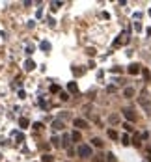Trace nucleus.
Returning a JSON list of instances; mask_svg holds the SVG:
<instances>
[{
	"label": "nucleus",
	"mask_w": 151,
	"mask_h": 162,
	"mask_svg": "<svg viewBox=\"0 0 151 162\" xmlns=\"http://www.w3.org/2000/svg\"><path fill=\"white\" fill-rule=\"evenodd\" d=\"M39 47H41V50H50V43L49 41H41Z\"/></svg>",
	"instance_id": "dca6fc26"
},
{
	"label": "nucleus",
	"mask_w": 151,
	"mask_h": 162,
	"mask_svg": "<svg viewBox=\"0 0 151 162\" xmlns=\"http://www.w3.org/2000/svg\"><path fill=\"white\" fill-rule=\"evenodd\" d=\"M17 142H19V144H21V142H24V134H23V132L17 134Z\"/></svg>",
	"instance_id": "c756f323"
},
{
	"label": "nucleus",
	"mask_w": 151,
	"mask_h": 162,
	"mask_svg": "<svg viewBox=\"0 0 151 162\" xmlns=\"http://www.w3.org/2000/svg\"><path fill=\"white\" fill-rule=\"evenodd\" d=\"M73 125L77 127V129H88V121L82 119V117H75V119H73Z\"/></svg>",
	"instance_id": "7ed1b4c3"
},
{
	"label": "nucleus",
	"mask_w": 151,
	"mask_h": 162,
	"mask_svg": "<svg viewBox=\"0 0 151 162\" xmlns=\"http://www.w3.org/2000/svg\"><path fill=\"white\" fill-rule=\"evenodd\" d=\"M123 95L127 97V99H131V97H134V88H125V90H123Z\"/></svg>",
	"instance_id": "6e6552de"
},
{
	"label": "nucleus",
	"mask_w": 151,
	"mask_h": 162,
	"mask_svg": "<svg viewBox=\"0 0 151 162\" xmlns=\"http://www.w3.org/2000/svg\"><path fill=\"white\" fill-rule=\"evenodd\" d=\"M108 138H112V140H117V132L110 129V131H108Z\"/></svg>",
	"instance_id": "4be33fe9"
},
{
	"label": "nucleus",
	"mask_w": 151,
	"mask_h": 162,
	"mask_svg": "<svg viewBox=\"0 0 151 162\" xmlns=\"http://www.w3.org/2000/svg\"><path fill=\"white\" fill-rule=\"evenodd\" d=\"M86 52H88V56H95V49H92V47L86 49Z\"/></svg>",
	"instance_id": "a878e982"
},
{
	"label": "nucleus",
	"mask_w": 151,
	"mask_h": 162,
	"mask_svg": "<svg viewBox=\"0 0 151 162\" xmlns=\"http://www.w3.org/2000/svg\"><path fill=\"white\" fill-rule=\"evenodd\" d=\"M142 75H144V78H146V80H149V78H151V75H149V71H147V69H142Z\"/></svg>",
	"instance_id": "b1692460"
},
{
	"label": "nucleus",
	"mask_w": 151,
	"mask_h": 162,
	"mask_svg": "<svg viewBox=\"0 0 151 162\" xmlns=\"http://www.w3.org/2000/svg\"><path fill=\"white\" fill-rule=\"evenodd\" d=\"M60 6H62V2H52V4H50V9H58Z\"/></svg>",
	"instance_id": "bb28decb"
},
{
	"label": "nucleus",
	"mask_w": 151,
	"mask_h": 162,
	"mask_svg": "<svg viewBox=\"0 0 151 162\" xmlns=\"http://www.w3.org/2000/svg\"><path fill=\"white\" fill-rule=\"evenodd\" d=\"M67 90H69L71 93H77V91H79V86H77V82H69V84H67Z\"/></svg>",
	"instance_id": "9d476101"
},
{
	"label": "nucleus",
	"mask_w": 151,
	"mask_h": 162,
	"mask_svg": "<svg viewBox=\"0 0 151 162\" xmlns=\"http://www.w3.org/2000/svg\"><path fill=\"white\" fill-rule=\"evenodd\" d=\"M60 99H62V101H67V99H69V95L63 91V93H60Z\"/></svg>",
	"instance_id": "cd10ccee"
},
{
	"label": "nucleus",
	"mask_w": 151,
	"mask_h": 162,
	"mask_svg": "<svg viewBox=\"0 0 151 162\" xmlns=\"http://www.w3.org/2000/svg\"><path fill=\"white\" fill-rule=\"evenodd\" d=\"M50 91H52V93H58V91H60V86L52 84V86H50Z\"/></svg>",
	"instance_id": "5701e85b"
},
{
	"label": "nucleus",
	"mask_w": 151,
	"mask_h": 162,
	"mask_svg": "<svg viewBox=\"0 0 151 162\" xmlns=\"http://www.w3.org/2000/svg\"><path fill=\"white\" fill-rule=\"evenodd\" d=\"M92 145H95V147H103V140H101V138H93V140H92Z\"/></svg>",
	"instance_id": "4468645a"
},
{
	"label": "nucleus",
	"mask_w": 151,
	"mask_h": 162,
	"mask_svg": "<svg viewBox=\"0 0 151 162\" xmlns=\"http://www.w3.org/2000/svg\"><path fill=\"white\" fill-rule=\"evenodd\" d=\"M19 127L21 129H26L28 127V119H26V117H21V119H19Z\"/></svg>",
	"instance_id": "2eb2a0df"
},
{
	"label": "nucleus",
	"mask_w": 151,
	"mask_h": 162,
	"mask_svg": "<svg viewBox=\"0 0 151 162\" xmlns=\"http://www.w3.org/2000/svg\"><path fill=\"white\" fill-rule=\"evenodd\" d=\"M110 123H117V116H110Z\"/></svg>",
	"instance_id": "2f4dec72"
},
{
	"label": "nucleus",
	"mask_w": 151,
	"mask_h": 162,
	"mask_svg": "<svg viewBox=\"0 0 151 162\" xmlns=\"http://www.w3.org/2000/svg\"><path fill=\"white\" fill-rule=\"evenodd\" d=\"M93 162H106V155H101V153L95 155L93 157Z\"/></svg>",
	"instance_id": "f8f14e48"
},
{
	"label": "nucleus",
	"mask_w": 151,
	"mask_h": 162,
	"mask_svg": "<svg viewBox=\"0 0 151 162\" xmlns=\"http://www.w3.org/2000/svg\"><path fill=\"white\" fill-rule=\"evenodd\" d=\"M63 127H66V125H63L60 119H54V121H52V129H56V131H62Z\"/></svg>",
	"instance_id": "1a4fd4ad"
},
{
	"label": "nucleus",
	"mask_w": 151,
	"mask_h": 162,
	"mask_svg": "<svg viewBox=\"0 0 151 162\" xmlns=\"http://www.w3.org/2000/svg\"><path fill=\"white\" fill-rule=\"evenodd\" d=\"M49 26H56V21L54 19H49Z\"/></svg>",
	"instance_id": "473e14b6"
},
{
	"label": "nucleus",
	"mask_w": 151,
	"mask_h": 162,
	"mask_svg": "<svg viewBox=\"0 0 151 162\" xmlns=\"http://www.w3.org/2000/svg\"><path fill=\"white\" fill-rule=\"evenodd\" d=\"M50 142H52V145H54V147H60V145H62V144H60V140H58L56 136H52V138H50Z\"/></svg>",
	"instance_id": "6ab92c4d"
},
{
	"label": "nucleus",
	"mask_w": 151,
	"mask_h": 162,
	"mask_svg": "<svg viewBox=\"0 0 151 162\" xmlns=\"http://www.w3.org/2000/svg\"><path fill=\"white\" fill-rule=\"evenodd\" d=\"M106 91H108V93H114V91H116V86H108V88H106Z\"/></svg>",
	"instance_id": "7c9ffc66"
},
{
	"label": "nucleus",
	"mask_w": 151,
	"mask_h": 162,
	"mask_svg": "<svg viewBox=\"0 0 151 162\" xmlns=\"http://www.w3.org/2000/svg\"><path fill=\"white\" fill-rule=\"evenodd\" d=\"M69 140H71L69 134H63V136H62V147H69V144H71Z\"/></svg>",
	"instance_id": "0eeeda50"
},
{
	"label": "nucleus",
	"mask_w": 151,
	"mask_h": 162,
	"mask_svg": "<svg viewBox=\"0 0 151 162\" xmlns=\"http://www.w3.org/2000/svg\"><path fill=\"white\" fill-rule=\"evenodd\" d=\"M41 129H43V125H41V123H34V132H39Z\"/></svg>",
	"instance_id": "393cba45"
},
{
	"label": "nucleus",
	"mask_w": 151,
	"mask_h": 162,
	"mask_svg": "<svg viewBox=\"0 0 151 162\" xmlns=\"http://www.w3.org/2000/svg\"><path fill=\"white\" fill-rule=\"evenodd\" d=\"M123 116L127 117L129 121H136V114H134L133 108H125V110H123Z\"/></svg>",
	"instance_id": "20e7f679"
},
{
	"label": "nucleus",
	"mask_w": 151,
	"mask_h": 162,
	"mask_svg": "<svg viewBox=\"0 0 151 162\" xmlns=\"http://www.w3.org/2000/svg\"><path fill=\"white\" fill-rule=\"evenodd\" d=\"M140 140H142V136H140V134H134V142H133V144H134L136 147H140Z\"/></svg>",
	"instance_id": "412c9836"
},
{
	"label": "nucleus",
	"mask_w": 151,
	"mask_h": 162,
	"mask_svg": "<svg viewBox=\"0 0 151 162\" xmlns=\"http://www.w3.org/2000/svg\"><path fill=\"white\" fill-rule=\"evenodd\" d=\"M71 140H73V142H80V132H79V131H75V132L71 134Z\"/></svg>",
	"instance_id": "f3484780"
},
{
	"label": "nucleus",
	"mask_w": 151,
	"mask_h": 162,
	"mask_svg": "<svg viewBox=\"0 0 151 162\" xmlns=\"http://www.w3.org/2000/svg\"><path fill=\"white\" fill-rule=\"evenodd\" d=\"M106 162H117L116 160V155L114 153H108V155H106Z\"/></svg>",
	"instance_id": "aec40b11"
},
{
	"label": "nucleus",
	"mask_w": 151,
	"mask_h": 162,
	"mask_svg": "<svg viewBox=\"0 0 151 162\" xmlns=\"http://www.w3.org/2000/svg\"><path fill=\"white\" fill-rule=\"evenodd\" d=\"M129 43V32H121L120 37L114 41V47H121V45H127Z\"/></svg>",
	"instance_id": "f03ea898"
},
{
	"label": "nucleus",
	"mask_w": 151,
	"mask_h": 162,
	"mask_svg": "<svg viewBox=\"0 0 151 162\" xmlns=\"http://www.w3.org/2000/svg\"><path fill=\"white\" fill-rule=\"evenodd\" d=\"M142 106L146 108V112H147V117H151V101H146Z\"/></svg>",
	"instance_id": "ddd939ff"
},
{
	"label": "nucleus",
	"mask_w": 151,
	"mask_h": 162,
	"mask_svg": "<svg viewBox=\"0 0 151 162\" xmlns=\"http://www.w3.org/2000/svg\"><path fill=\"white\" fill-rule=\"evenodd\" d=\"M24 69H26V71H34V69H36V62H34V60H26V62H24Z\"/></svg>",
	"instance_id": "423d86ee"
},
{
	"label": "nucleus",
	"mask_w": 151,
	"mask_h": 162,
	"mask_svg": "<svg viewBox=\"0 0 151 162\" xmlns=\"http://www.w3.org/2000/svg\"><path fill=\"white\" fill-rule=\"evenodd\" d=\"M127 71H129V75H138L142 71V67H140V63H131V65L127 67Z\"/></svg>",
	"instance_id": "39448f33"
},
{
	"label": "nucleus",
	"mask_w": 151,
	"mask_h": 162,
	"mask_svg": "<svg viewBox=\"0 0 151 162\" xmlns=\"http://www.w3.org/2000/svg\"><path fill=\"white\" fill-rule=\"evenodd\" d=\"M121 144H123V145H129V144H131V138H129L127 134H123V136H121Z\"/></svg>",
	"instance_id": "a211bd4d"
},
{
	"label": "nucleus",
	"mask_w": 151,
	"mask_h": 162,
	"mask_svg": "<svg viewBox=\"0 0 151 162\" xmlns=\"http://www.w3.org/2000/svg\"><path fill=\"white\" fill-rule=\"evenodd\" d=\"M73 73H75V75H82V69H77V67H75V69H73Z\"/></svg>",
	"instance_id": "f704fd0d"
},
{
	"label": "nucleus",
	"mask_w": 151,
	"mask_h": 162,
	"mask_svg": "<svg viewBox=\"0 0 151 162\" xmlns=\"http://www.w3.org/2000/svg\"><path fill=\"white\" fill-rule=\"evenodd\" d=\"M41 162H54V157L49 155V153H45V155L41 157Z\"/></svg>",
	"instance_id": "9b49d317"
},
{
	"label": "nucleus",
	"mask_w": 151,
	"mask_h": 162,
	"mask_svg": "<svg viewBox=\"0 0 151 162\" xmlns=\"http://www.w3.org/2000/svg\"><path fill=\"white\" fill-rule=\"evenodd\" d=\"M19 97H21V99H24V97H26V93H24L23 90H19Z\"/></svg>",
	"instance_id": "72a5a7b5"
},
{
	"label": "nucleus",
	"mask_w": 151,
	"mask_h": 162,
	"mask_svg": "<svg viewBox=\"0 0 151 162\" xmlns=\"http://www.w3.org/2000/svg\"><path fill=\"white\" fill-rule=\"evenodd\" d=\"M123 127H125V131H127V132H133V127H131V123H125Z\"/></svg>",
	"instance_id": "c85d7f7f"
},
{
	"label": "nucleus",
	"mask_w": 151,
	"mask_h": 162,
	"mask_svg": "<svg viewBox=\"0 0 151 162\" xmlns=\"http://www.w3.org/2000/svg\"><path fill=\"white\" fill-rule=\"evenodd\" d=\"M79 157L80 158H88V157H93V151H92V147L90 145H86V144H82V145H79Z\"/></svg>",
	"instance_id": "f257e3e1"
}]
</instances>
